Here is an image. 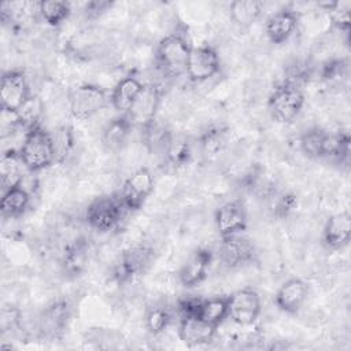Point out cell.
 Returning a JSON list of instances; mask_svg holds the SVG:
<instances>
[{"instance_id": "15", "label": "cell", "mask_w": 351, "mask_h": 351, "mask_svg": "<svg viewBox=\"0 0 351 351\" xmlns=\"http://www.w3.org/2000/svg\"><path fill=\"white\" fill-rule=\"evenodd\" d=\"M299 25V14L292 8H281L265 21V34L267 40L274 45L287 43Z\"/></svg>"}, {"instance_id": "21", "label": "cell", "mask_w": 351, "mask_h": 351, "mask_svg": "<svg viewBox=\"0 0 351 351\" xmlns=\"http://www.w3.org/2000/svg\"><path fill=\"white\" fill-rule=\"evenodd\" d=\"M89 243L85 237H77L63 251L62 270L67 277L75 278L81 276L89 262Z\"/></svg>"}, {"instance_id": "8", "label": "cell", "mask_w": 351, "mask_h": 351, "mask_svg": "<svg viewBox=\"0 0 351 351\" xmlns=\"http://www.w3.org/2000/svg\"><path fill=\"white\" fill-rule=\"evenodd\" d=\"M155 180L147 167L134 170L122 184L119 199L128 211L140 210L154 192Z\"/></svg>"}, {"instance_id": "12", "label": "cell", "mask_w": 351, "mask_h": 351, "mask_svg": "<svg viewBox=\"0 0 351 351\" xmlns=\"http://www.w3.org/2000/svg\"><path fill=\"white\" fill-rule=\"evenodd\" d=\"M162 100V90L155 84H145L141 93L126 112L133 128L143 129L156 118Z\"/></svg>"}, {"instance_id": "6", "label": "cell", "mask_w": 351, "mask_h": 351, "mask_svg": "<svg viewBox=\"0 0 351 351\" xmlns=\"http://www.w3.org/2000/svg\"><path fill=\"white\" fill-rule=\"evenodd\" d=\"M125 206L119 196L101 195L95 197L86 207L85 221L96 232L106 233L118 226L123 217Z\"/></svg>"}, {"instance_id": "36", "label": "cell", "mask_w": 351, "mask_h": 351, "mask_svg": "<svg viewBox=\"0 0 351 351\" xmlns=\"http://www.w3.org/2000/svg\"><path fill=\"white\" fill-rule=\"evenodd\" d=\"M346 62L341 60V59H332V60H328L324 66H322V71H321V75L324 80L326 81H332V80H336L339 77H341L346 71Z\"/></svg>"}, {"instance_id": "35", "label": "cell", "mask_w": 351, "mask_h": 351, "mask_svg": "<svg viewBox=\"0 0 351 351\" xmlns=\"http://www.w3.org/2000/svg\"><path fill=\"white\" fill-rule=\"evenodd\" d=\"M112 5L114 3L108 0H93V1L85 3L82 12L86 19H96L101 16L104 12H107Z\"/></svg>"}, {"instance_id": "14", "label": "cell", "mask_w": 351, "mask_h": 351, "mask_svg": "<svg viewBox=\"0 0 351 351\" xmlns=\"http://www.w3.org/2000/svg\"><path fill=\"white\" fill-rule=\"evenodd\" d=\"M247 222V208L240 199L226 202L214 214V223L221 237L241 233L245 230Z\"/></svg>"}, {"instance_id": "32", "label": "cell", "mask_w": 351, "mask_h": 351, "mask_svg": "<svg viewBox=\"0 0 351 351\" xmlns=\"http://www.w3.org/2000/svg\"><path fill=\"white\" fill-rule=\"evenodd\" d=\"M228 141V129L225 128H213L207 130L200 137L202 152L207 156H213L219 154Z\"/></svg>"}, {"instance_id": "4", "label": "cell", "mask_w": 351, "mask_h": 351, "mask_svg": "<svg viewBox=\"0 0 351 351\" xmlns=\"http://www.w3.org/2000/svg\"><path fill=\"white\" fill-rule=\"evenodd\" d=\"M67 104L73 118L85 121L110 104V93L95 84H80L70 89Z\"/></svg>"}, {"instance_id": "28", "label": "cell", "mask_w": 351, "mask_h": 351, "mask_svg": "<svg viewBox=\"0 0 351 351\" xmlns=\"http://www.w3.org/2000/svg\"><path fill=\"white\" fill-rule=\"evenodd\" d=\"M263 4L255 0H236L229 5L230 19L240 27H250L262 15Z\"/></svg>"}, {"instance_id": "5", "label": "cell", "mask_w": 351, "mask_h": 351, "mask_svg": "<svg viewBox=\"0 0 351 351\" xmlns=\"http://www.w3.org/2000/svg\"><path fill=\"white\" fill-rule=\"evenodd\" d=\"M154 261V250L148 244L128 247L117 258L111 267L112 280L118 284H128L147 271Z\"/></svg>"}, {"instance_id": "10", "label": "cell", "mask_w": 351, "mask_h": 351, "mask_svg": "<svg viewBox=\"0 0 351 351\" xmlns=\"http://www.w3.org/2000/svg\"><path fill=\"white\" fill-rule=\"evenodd\" d=\"M219 70L221 58L213 45L204 43L192 48L185 69V74L189 81L204 82L215 77Z\"/></svg>"}, {"instance_id": "18", "label": "cell", "mask_w": 351, "mask_h": 351, "mask_svg": "<svg viewBox=\"0 0 351 351\" xmlns=\"http://www.w3.org/2000/svg\"><path fill=\"white\" fill-rule=\"evenodd\" d=\"M351 237V215L348 211H341L330 215L322 229V244L328 250L344 248Z\"/></svg>"}, {"instance_id": "19", "label": "cell", "mask_w": 351, "mask_h": 351, "mask_svg": "<svg viewBox=\"0 0 351 351\" xmlns=\"http://www.w3.org/2000/svg\"><path fill=\"white\" fill-rule=\"evenodd\" d=\"M178 337L188 347H197L210 343L217 332V328L208 325L197 317H180Z\"/></svg>"}, {"instance_id": "23", "label": "cell", "mask_w": 351, "mask_h": 351, "mask_svg": "<svg viewBox=\"0 0 351 351\" xmlns=\"http://www.w3.org/2000/svg\"><path fill=\"white\" fill-rule=\"evenodd\" d=\"M132 129H133V125L128 118V115L119 114L104 126L101 133L103 145L110 151L121 149L126 144Z\"/></svg>"}, {"instance_id": "3", "label": "cell", "mask_w": 351, "mask_h": 351, "mask_svg": "<svg viewBox=\"0 0 351 351\" xmlns=\"http://www.w3.org/2000/svg\"><path fill=\"white\" fill-rule=\"evenodd\" d=\"M303 106V89L291 80L277 84L267 99V110L271 118L280 123L292 122L300 114Z\"/></svg>"}, {"instance_id": "13", "label": "cell", "mask_w": 351, "mask_h": 351, "mask_svg": "<svg viewBox=\"0 0 351 351\" xmlns=\"http://www.w3.org/2000/svg\"><path fill=\"white\" fill-rule=\"evenodd\" d=\"M218 252L222 265L228 269L245 266L251 263L255 256V248L252 243L247 237H243L240 233L221 237Z\"/></svg>"}, {"instance_id": "27", "label": "cell", "mask_w": 351, "mask_h": 351, "mask_svg": "<svg viewBox=\"0 0 351 351\" xmlns=\"http://www.w3.org/2000/svg\"><path fill=\"white\" fill-rule=\"evenodd\" d=\"M141 130V140L147 149L154 154H166L173 138L167 126L160 123L158 118L144 126Z\"/></svg>"}, {"instance_id": "25", "label": "cell", "mask_w": 351, "mask_h": 351, "mask_svg": "<svg viewBox=\"0 0 351 351\" xmlns=\"http://www.w3.org/2000/svg\"><path fill=\"white\" fill-rule=\"evenodd\" d=\"M99 33L93 30H81L75 33L66 44H64V51L69 53V56L82 60V59H90L95 52L99 48Z\"/></svg>"}, {"instance_id": "7", "label": "cell", "mask_w": 351, "mask_h": 351, "mask_svg": "<svg viewBox=\"0 0 351 351\" xmlns=\"http://www.w3.org/2000/svg\"><path fill=\"white\" fill-rule=\"evenodd\" d=\"M30 85L23 70H7L0 82V108L3 111L16 112L32 96Z\"/></svg>"}, {"instance_id": "31", "label": "cell", "mask_w": 351, "mask_h": 351, "mask_svg": "<svg viewBox=\"0 0 351 351\" xmlns=\"http://www.w3.org/2000/svg\"><path fill=\"white\" fill-rule=\"evenodd\" d=\"M51 136L55 148V160L56 163H63L74 147L73 128L69 125L59 126Z\"/></svg>"}, {"instance_id": "22", "label": "cell", "mask_w": 351, "mask_h": 351, "mask_svg": "<svg viewBox=\"0 0 351 351\" xmlns=\"http://www.w3.org/2000/svg\"><path fill=\"white\" fill-rule=\"evenodd\" d=\"M25 167L18 149H7L1 155L0 160V178H1V189L3 192L11 189L14 186L22 185L25 178Z\"/></svg>"}, {"instance_id": "16", "label": "cell", "mask_w": 351, "mask_h": 351, "mask_svg": "<svg viewBox=\"0 0 351 351\" xmlns=\"http://www.w3.org/2000/svg\"><path fill=\"white\" fill-rule=\"evenodd\" d=\"M213 262V252L208 248L195 250L184 262L178 271V281L185 288H195L202 284L207 276Z\"/></svg>"}, {"instance_id": "20", "label": "cell", "mask_w": 351, "mask_h": 351, "mask_svg": "<svg viewBox=\"0 0 351 351\" xmlns=\"http://www.w3.org/2000/svg\"><path fill=\"white\" fill-rule=\"evenodd\" d=\"M144 85L145 84L133 74L121 78L110 93L111 107L121 114H126L141 93Z\"/></svg>"}, {"instance_id": "11", "label": "cell", "mask_w": 351, "mask_h": 351, "mask_svg": "<svg viewBox=\"0 0 351 351\" xmlns=\"http://www.w3.org/2000/svg\"><path fill=\"white\" fill-rule=\"evenodd\" d=\"M261 298L252 288H241L229 295V315L240 326L252 325L261 315Z\"/></svg>"}, {"instance_id": "34", "label": "cell", "mask_w": 351, "mask_h": 351, "mask_svg": "<svg viewBox=\"0 0 351 351\" xmlns=\"http://www.w3.org/2000/svg\"><path fill=\"white\" fill-rule=\"evenodd\" d=\"M166 158L169 159V162L171 163V165H177V166H180V165H185L186 162H188V159H189V156H191V148H189V144H188V141H185V140H182V141H174L173 138H171V141H170V145H169V148H167V151H166Z\"/></svg>"}, {"instance_id": "2", "label": "cell", "mask_w": 351, "mask_h": 351, "mask_svg": "<svg viewBox=\"0 0 351 351\" xmlns=\"http://www.w3.org/2000/svg\"><path fill=\"white\" fill-rule=\"evenodd\" d=\"M18 151L29 173H38L56 163L52 136L41 125L25 132Z\"/></svg>"}, {"instance_id": "26", "label": "cell", "mask_w": 351, "mask_h": 351, "mask_svg": "<svg viewBox=\"0 0 351 351\" xmlns=\"http://www.w3.org/2000/svg\"><path fill=\"white\" fill-rule=\"evenodd\" d=\"M229 315V296H213L200 299L196 317L208 325L218 329V326Z\"/></svg>"}, {"instance_id": "30", "label": "cell", "mask_w": 351, "mask_h": 351, "mask_svg": "<svg viewBox=\"0 0 351 351\" xmlns=\"http://www.w3.org/2000/svg\"><path fill=\"white\" fill-rule=\"evenodd\" d=\"M44 111V104L41 99L36 95H32L27 101L15 112L19 121V125L26 132L33 126L40 125V118Z\"/></svg>"}, {"instance_id": "1", "label": "cell", "mask_w": 351, "mask_h": 351, "mask_svg": "<svg viewBox=\"0 0 351 351\" xmlns=\"http://www.w3.org/2000/svg\"><path fill=\"white\" fill-rule=\"evenodd\" d=\"M192 48L193 45L185 30H174L165 36L155 51V63L159 71L169 78L184 74Z\"/></svg>"}, {"instance_id": "37", "label": "cell", "mask_w": 351, "mask_h": 351, "mask_svg": "<svg viewBox=\"0 0 351 351\" xmlns=\"http://www.w3.org/2000/svg\"><path fill=\"white\" fill-rule=\"evenodd\" d=\"M295 206H296V197L293 195H291V193H287V195H282L278 199V202H277V204L274 207L276 208L274 211H276L277 215L284 217L289 211H292L295 208Z\"/></svg>"}, {"instance_id": "24", "label": "cell", "mask_w": 351, "mask_h": 351, "mask_svg": "<svg viewBox=\"0 0 351 351\" xmlns=\"http://www.w3.org/2000/svg\"><path fill=\"white\" fill-rule=\"evenodd\" d=\"M30 199V192L23 185H18L4 191L0 200L1 217L12 219L23 215L25 211L29 208Z\"/></svg>"}, {"instance_id": "9", "label": "cell", "mask_w": 351, "mask_h": 351, "mask_svg": "<svg viewBox=\"0 0 351 351\" xmlns=\"http://www.w3.org/2000/svg\"><path fill=\"white\" fill-rule=\"evenodd\" d=\"M71 317V308L66 300H55L40 314L37 330L40 339L55 341L64 336Z\"/></svg>"}, {"instance_id": "33", "label": "cell", "mask_w": 351, "mask_h": 351, "mask_svg": "<svg viewBox=\"0 0 351 351\" xmlns=\"http://www.w3.org/2000/svg\"><path fill=\"white\" fill-rule=\"evenodd\" d=\"M171 322V314L170 311L163 306H154L151 307L144 318V324L147 330L151 335H160L167 329V326Z\"/></svg>"}, {"instance_id": "29", "label": "cell", "mask_w": 351, "mask_h": 351, "mask_svg": "<svg viewBox=\"0 0 351 351\" xmlns=\"http://www.w3.org/2000/svg\"><path fill=\"white\" fill-rule=\"evenodd\" d=\"M37 11L47 25L58 27L70 16L71 4L62 0H43L37 3Z\"/></svg>"}, {"instance_id": "17", "label": "cell", "mask_w": 351, "mask_h": 351, "mask_svg": "<svg viewBox=\"0 0 351 351\" xmlns=\"http://www.w3.org/2000/svg\"><path fill=\"white\" fill-rule=\"evenodd\" d=\"M308 296V285L302 278H289L274 295L277 308L285 314H298Z\"/></svg>"}]
</instances>
